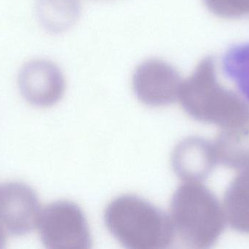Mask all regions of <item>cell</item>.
I'll return each instance as SVG.
<instances>
[{
    "label": "cell",
    "instance_id": "obj_6",
    "mask_svg": "<svg viewBox=\"0 0 249 249\" xmlns=\"http://www.w3.org/2000/svg\"><path fill=\"white\" fill-rule=\"evenodd\" d=\"M18 85L23 97L38 107L57 103L65 90L61 70L47 60H35L26 64L19 74Z\"/></svg>",
    "mask_w": 249,
    "mask_h": 249
},
{
    "label": "cell",
    "instance_id": "obj_1",
    "mask_svg": "<svg viewBox=\"0 0 249 249\" xmlns=\"http://www.w3.org/2000/svg\"><path fill=\"white\" fill-rule=\"evenodd\" d=\"M105 222L112 235L131 249L169 248L175 238L171 218L142 197L121 196L105 210Z\"/></svg>",
    "mask_w": 249,
    "mask_h": 249
},
{
    "label": "cell",
    "instance_id": "obj_9",
    "mask_svg": "<svg viewBox=\"0 0 249 249\" xmlns=\"http://www.w3.org/2000/svg\"><path fill=\"white\" fill-rule=\"evenodd\" d=\"M222 71L249 101V42L233 45L224 54Z\"/></svg>",
    "mask_w": 249,
    "mask_h": 249
},
{
    "label": "cell",
    "instance_id": "obj_10",
    "mask_svg": "<svg viewBox=\"0 0 249 249\" xmlns=\"http://www.w3.org/2000/svg\"><path fill=\"white\" fill-rule=\"evenodd\" d=\"M7 241V232L0 226V249H3Z\"/></svg>",
    "mask_w": 249,
    "mask_h": 249
},
{
    "label": "cell",
    "instance_id": "obj_3",
    "mask_svg": "<svg viewBox=\"0 0 249 249\" xmlns=\"http://www.w3.org/2000/svg\"><path fill=\"white\" fill-rule=\"evenodd\" d=\"M36 228L46 248H91V235L86 216L72 202L61 200L48 205L41 210Z\"/></svg>",
    "mask_w": 249,
    "mask_h": 249
},
{
    "label": "cell",
    "instance_id": "obj_5",
    "mask_svg": "<svg viewBox=\"0 0 249 249\" xmlns=\"http://www.w3.org/2000/svg\"><path fill=\"white\" fill-rule=\"evenodd\" d=\"M178 72L166 61L146 60L136 68L133 77V90L145 105L158 107L177 100L181 88Z\"/></svg>",
    "mask_w": 249,
    "mask_h": 249
},
{
    "label": "cell",
    "instance_id": "obj_4",
    "mask_svg": "<svg viewBox=\"0 0 249 249\" xmlns=\"http://www.w3.org/2000/svg\"><path fill=\"white\" fill-rule=\"evenodd\" d=\"M35 190L20 182L0 184V226L7 234L22 236L36 228L41 212Z\"/></svg>",
    "mask_w": 249,
    "mask_h": 249
},
{
    "label": "cell",
    "instance_id": "obj_2",
    "mask_svg": "<svg viewBox=\"0 0 249 249\" xmlns=\"http://www.w3.org/2000/svg\"><path fill=\"white\" fill-rule=\"evenodd\" d=\"M211 203L207 192L196 184H184L174 193L170 218L174 232L186 244L202 247L210 241Z\"/></svg>",
    "mask_w": 249,
    "mask_h": 249
},
{
    "label": "cell",
    "instance_id": "obj_7",
    "mask_svg": "<svg viewBox=\"0 0 249 249\" xmlns=\"http://www.w3.org/2000/svg\"><path fill=\"white\" fill-rule=\"evenodd\" d=\"M171 161L174 172L181 179H198L208 171L207 146L200 139H186L175 148Z\"/></svg>",
    "mask_w": 249,
    "mask_h": 249
},
{
    "label": "cell",
    "instance_id": "obj_8",
    "mask_svg": "<svg viewBox=\"0 0 249 249\" xmlns=\"http://www.w3.org/2000/svg\"><path fill=\"white\" fill-rule=\"evenodd\" d=\"M79 0H39L37 14L44 27L60 33L71 27L79 18Z\"/></svg>",
    "mask_w": 249,
    "mask_h": 249
}]
</instances>
